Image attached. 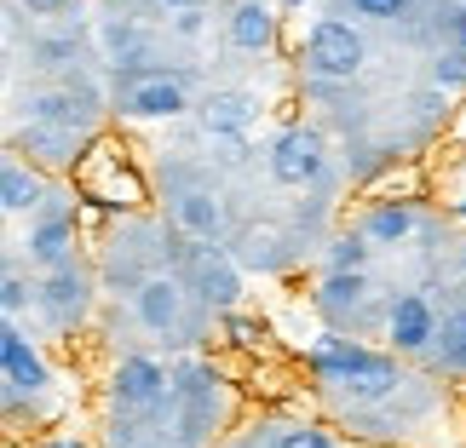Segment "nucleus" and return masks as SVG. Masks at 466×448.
Masks as SVG:
<instances>
[{"mask_svg":"<svg viewBox=\"0 0 466 448\" xmlns=\"http://www.w3.org/2000/svg\"><path fill=\"white\" fill-rule=\"evenodd\" d=\"M306 373L317 380V391H329V397L351 403V408H386L409 385V373L391 351H369L334 328L317 334V345L306 351Z\"/></svg>","mask_w":466,"mask_h":448,"instance_id":"obj_1","label":"nucleus"},{"mask_svg":"<svg viewBox=\"0 0 466 448\" xmlns=\"http://www.w3.org/2000/svg\"><path fill=\"white\" fill-rule=\"evenodd\" d=\"M230 414V385L213 363H178L173 368V403H167V432L173 448H208Z\"/></svg>","mask_w":466,"mask_h":448,"instance_id":"obj_2","label":"nucleus"},{"mask_svg":"<svg viewBox=\"0 0 466 448\" xmlns=\"http://www.w3.org/2000/svg\"><path fill=\"white\" fill-rule=\"evenodd\" d=\"M110 110L121 121H178L190 110V81L161 64H121L110 81Z\"/></svg>","mask_w":466,"mask_h":448,"instance_id":"obj_3","label":"nucleus"},{"mask_svg":"<svg viewBox=\"0 0 466 448\" xmlns=\"http://www.w3.org/2000/svg\"><path fill=\"white\" fill-rule=\"evenodd\" d=\"M93 304H98V276L86 264H64V271L41 276V304L35 311L58 339H76L86 328V316H93Z\"/></svg>","mask_w":466,"mask_h":448,"instance_id":"obj_4","label":"nucleus"},{"mask_svg":"<svg viewBox=\"0 0 466 448\" xmlns=\"http://www.w3.org/2000/svg\"><path fill=\"white\" fill-rule=\"evenodd\" d=\"M178 276H185V288L202 311H213V316L242 311V264L230 259L225 247H190Z\"/></svg>","mask_w":466,"mask_h":448,"instance_id":"obj_5","label":"nucleus"},{"mask_svg":"<svg viewBox=\"0 0 466 448\" xmlns=\"http://www.w3.org/2000/svg\"><path fill=\"white\" fill-rule=\"evenodd\" d=\"M0 380H6V414L24 408V397H46L52 391V368L41 345L24 334V322H0Z\"/></svg>","mask_w":466,"mask_h":448,"instance_id":"obj_6","label":"nucleus"},{"mask_svg":"<svg viewBox=\"0 0 466 448\" xmlns=\"http://www.w3.org/2000/svg\"><path fill=\"white\" fill-rule=\"evenodd\" d=\"M363 58H369V46L346 17H317L306 35V52H299L306 75H317V81H351L363 69Z\"/></svg>","mask_w":466,"mask_h":448,"instance_id":"obj_7","label":"nucleus"},{"mask_svg":"<svg viewBox=\"0 0 466 448\" xmlns=\"http://www.w3.org/2000/svg\"><path fill=\"white\" fill-rule=\"evenodd\" d=\"M76 242H81V236H76V207H69L64 190H52L46 207L29 219V236L17 242V247L29 254L35 271L52 276V271H64V264H76Z\"/></svg>","mask_w":466,"mask_h":448,"instance_id":"obj_8","label":"nucleus"},{"mask_svg":"<svg viewBox=\"0 0 466 448\" xmlns=\"http://www.w3.org/2000/svg\"><path fill=\"white\" fill-rule=\"evenodd\" d=\"M265 167H271L277 184L306 190L322 178V167H329V144H322V133L311 121H289V127L271 138V150H265Z\"/></svg>","mask_w":466,"mask_h":448,"instance_id":"obj_9","label":"nucleus"},{"mask_svg":"<svg viewBox=\"0 0 466 448\" xmlns=\"http://www.w3.org/2000/svg\"><path fill=\"white\" fill-rule=\"evenodd\" d=\"M230 259H237L242 271L282 276V271H294V259H299V236H294L289 224H271V219L242 224L237 236H230Z\"/></svg>","mask_w":466,"mask_h":448,"instance_id":"obj_10","label":"nucleus"},{"mask_svg":"<svg viewBox=\"0 0 466 448\" xmlns=\"http://www.w3.org/2000/svg\"><path fill=\"white\" fill-rule=\"evenodd\" d=\"M93 144H98V138L81 133V127H52V121H29V127H17V150H24L29 167H41V173H76Z\"/></svg>","mask_w":466,"mask_h":448,"instance_id":"obj_11","label":"nucleus"},{"mask_svg":"<svg viewBox=\"0 0 466 448\" xmlns=\"http://www.w3.org/2000/svg\"><path fill=\"white\" fill-rule=\"evenodd\" d=\"M438 311L426 294H391V322H386V351L391 356H432L438 345Z\"/></svg>","mask_w":466,"mask_h":448,"instance_id":"obj_12","label":"nucleus"},{"mask_svg":"<svg viewBox=\"0 0 466 448\" xmlns=\"http://www.w3.org/2000/svg\"><path fill=\"white\" fill-rule=\"evenodd\" d=\"M167 230H178L196 247H219L225 242V207L219 195L190 184V190H167Z\"/></svg>","mask_w":466,"mask_h":448,"instance_id":"obj_13","label":"nucleus"},{"mask_svg":"<svg viewBox=\"0 0 466 448\" xmlns=\"http://www.w3.org/2000/svg\"><path fill=\"white\" fill-rule=\"evenodd\" d=\"M185 304H190V288H185V276H178V271H156L145 288L133 294V311H138V322H145V334H156V339H173L178 334Z\"/></svg>","mask_w":466,"mask_h":448,"instance_id":"obj_14","label":"nucleus"},{"mask_svg":"<svg viewBox=\"0 0 466 448\" xmlns=\"http://www.w3.org/2000/svg\"><path fill=\"white\" fill-rule=\"evenodd\" d=\"M196 121H202L208 138H242L259 121V98L248 86H213V93L196 104Z\"/></svg>","mask_w":466,"mask_h":448,"instance_id":"obj_15","label":"nucleus"},{"mask_svg":"<svg viewBox=\"0 0 466 448\" xmlns=\"http://www.w3.org/2000/svg\"><path fill=\"white\" fill-rule=\"evenodd\" d=\"M277 6L271 0H237V6H230V17H225V35H230V46L237 52H271L277 46Z\"/></svg>","mask_w":466,"mask_h":448,"instance_id":"obj_16","label":"nucleus"},{"mask_svg":"<svg viewBox=\"0 0 466 448\" xmlns=\"http://www.w3.org/2000/svg\"><path fill=\"white\" fill-rule=\"evenodd\" d=\"M46 195H52V184H46V173L41 167H29V161H6L0 167V207H6V219H35V213L46 207Z\"/></svg>","mask_w":466,"mask_h":448,"instance_id":"obj_17","label":"nucleus"},{"mask_svg":"<svg viewBox=\"0 0 466 448\" xmlns=\"http://www.w3.org/2000/svg\"><path fill=\"white\" fill-rule=\"evenodd\" d=\"M415 224H420V207L415 202H369L363 219H357L351 230H363L374 247H403L409 236H415Z\"/></svg>","mask_w":466,"mask_h":448,"instance_id":"obj_18","label":"nucleus"},{"mask_svg":"<svg viewBox=\"0 0 466 448\" xmlns=\"http://www.w3.org/2000/svg\"><path fill=\"white\" fill-rule=\"evenodd\" d=\"M432 368L466 380V304H450L438 322V345H432Z\"/></svg>","mask_w":466,"mask_h":448,"instance_id":"obj_19","label":"nucleus"},{"mask_svg":"<svg viewBox=\"0 0 466 448\" xmlns=\"http://www.w3.org/2000/svg\"><path fill=\"white\" fill-rule=\"evenodd\" d=\"M35 304H41V282L17 271V259H6V276H0V311H6V322H17Z\"/></svg>","mask_w":466,"mask_h":448,"instance_id":"obj_20","label":"nucleus"},{"mask_svg":"<svg viewBox=\"0 0 466 448\" xmlns=\"http://www.w3.org/2000/svg\"><path fill=\"white\" fill-rule=\"evenodd\" d=\"M369 259H374V242L363 236V230H339V236L329 242V271L357 276V271H369Z\"/></svg>","mask_w":466,"mask_h":448,"instance_id":"obj_21","label":"nucleus"},{"mask_svg":"<svg viewBox=\"0 0 466 448\" xmlns=\"http://www.w3.org/2000/svg\"><path fill=\"white\" fill-rule=\"evenodd\" d=\"M271 448H346V443H339V432L322 425V420H294V425H277Z\"/></svg>","mask_w":466,"mask_h":448,"instance_id":"obj_22","label":"nucleus"},{"mask_svg":"<svg viewBox=\"0 0 466 448\" xmlns=\"http://www.w3.org/2000/svg\"><path fill=\"white\" fill-rule=\"evenodd\" d=\"M426 75H432V93H443V98H450V93H466V52H461V46L438 52Z\"/></svg>","mask_w":466,"mask_h":448,"instance_id":"obj_23","label":"nucleus"},{"mask_svg":"<svg viewBox=\"0 0 466 448\" xmlns=\"http://www.w3.org/2000/svg\"><path fill=\"white\" fill-rule=\"evenodd\" d=\"M219 322H225L230 345H242V351H265V322H248L242 311H230V316H219Z\"/></svg>","mask_w":466,"mask_h":448,"instance_id":"obj_24","label":"nucleus"},{"mask_svg":"<svg viewBox=\"0 0 466 448\" xmlns=\"http://www.w3.org/2000/svg\"><path fill=\"white\" fill-rule=\"evenodd\" d=\"M357 17H374V24H398V17L409 12V0H351Z\"/></svg>","mask_w":466,"mask_h":448,"instance_id":"obj_25","label":"nucleus"},{"mask_svg":"<svg viewBox=\"0 0 466 448\" xmlns=\"http://www.w3.org/2000/svg\"><path fill=\"white\" fill-rule=\"evenodd\" d=\"M12 6H24L29 17H58V12H69V0H12Z\"/></svg>","mask_w":466,"mask_h":448,"instance_id":"obj_26","label":"nucleus"},{"mask_svg":"<svg viewBox=\"0 0 466 448\" xmlns=\"http://www.w3.org/2000/svg\"><path fill=\"white\" fill-rule=\"evenodd\" d=\"M173 29H178V35H202V12H178Z\"/></svg>","mask_w":466,"mask_h":448,"instance_id":"obj_27","label":"nucleus"},{"mask_svg":"<svg viewBox=\"0 0 466 448\" xmlns=\"http://www.w3.org/2000/svg\"><path fill=\"white\" fill-rule=\"evenodd\" d=\"M450 24H455V46L466 52V0H461V6H455V17H450Z\"/></svg>","mask_w":466,"mask_h":448,"instance_id":"obj_28","label":"nucleus"},{"mask_svg":"<svg viewBox=\"0 0 466 448\" xmlns=\"http://www.w3.org/2000/svg\"><path fill=\"white\" fill-rule=\"evenodd\" d=\"M46 448H93V443H81V437H46Z\"/></svg>","mask_w":466,"mask_h":448,"instance_id":"obj_29","label":"nucleus"},{"mask_svg":"<svg viewBox=\"0 0 466 448\" xmlns=\"http://www.w3.org/2000/svg\"><path fill=\"white\" fill-rule=\"evenodd\" d=\"M161 6H178V12H196V6H202V0H161Z\"/></svg>","mask_w":466,"mask_h":448,"instance_id":"obj_30","label":"nucleus"},{"mask_svg":"<svg viewBox=\"0 0 466 448\" xmlns=\"http://www.w3.org/2000/svg\"><path fill=\"white\" fill-rule=\"evenodd\" d=\"M450 213H455V219H466V195H461V202H450Z\"/></svg>","mask_w":466,"mask_h":448,"instance_id":"obj_31","label":"nucleus"},{"mask_svg":"<svg viewBox=\"0 0 466 448\" xmlns=\"http://www.w3.org/2000/svg\"><path fill=\"white\" fill-rule=\"evenodd\" d=\"M282 6H289V12H299V6H306V0H282Z\"/></svg>","mask_w":466,"mask_h":448,"instance_id":"obj_32","label":"nucleus"},{"mask_svg":"<svg viewBox=\"0 0 466 448\" xmlns=\"http://www.w3.org/2000/svg\"><path fill=\"white\" fill-rule=\"evenodd\" d=\"M461 271H466V254H461Z\"/></svg>","mask_w":466,"mask_h":448,"instance_id":"obj_33","label":"nucleus"}]
</instances>
